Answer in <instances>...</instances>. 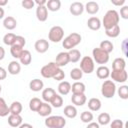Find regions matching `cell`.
Instances as JSON below:
<instances>
[{"label":"cell","instance_id":"cell-1","mask_svg":"<svg viewBox=\"0 0 128 128\" xmlns=\"http://www.w3.org/2000/svg\"><path fill=\"white\" fill-rule=\"evenodd\" d=\"M119 19H120V17H119L118 12L114 9H111V10H108L106 12V14L104 15L103 21L101 24L104 26L105 30H107V29H110V28L118 25Z\"/></svg>","mask_w":128,"mask_h":128},{"label":"cell","instance_id":"cell-2","mask_svg":"<svg viewBox=\"0 0 128 128\" xmlns=\"http://www.w3.org/2000/svg\"><path fill=\"white\" fill-rule=\"evenodd\" d=\"M81 35L79 33H76V32H73L71 34H69L67 37L64 38L63 42H62V45L65 49L67 50H71V49H74L75 46H77L78 44H80L81 42Z\"/></svg>","mask_w":128,"mask_h":128},{"label":"cell","instance_id":"cell-3","mask_svg":"<svg viewBox=\"0 0 128 128\" xmlns=\"http://www.w3.org/2000/svg\"><path fill=\"white\" fill-rule=\"evenodd\" d=\"M45 126L48 128H64L66 125V120L64 117L55 115V116H48L45 119Z\"/></svg>","mask_w":128,"mask_h":128},{"label":"cell","instance_id":"cell-4","mask_svg":"<svg viewBox=\"0 0 128 128\" xmlns=\"http://www.w3.org/2000/svg\"><path fill=\"white\" fill-rule=\"evenodd\" d=\"M116 93V85L112 80H105L101 86V94L105 98H112Z\"/></svg>","mask_w":128,"mask_h":128},{"label":"cell","instance_id":"cell-5","mask_svg":"<svg viewBox=\"0 0 128 128\" xmlns=\"http://www.w3.org/2000/svg\"><path fill=\"white\" fill-rule=\"evenodd\" d=\"M92 56H93V61L96 62L97 64L104 65L109 61V54L103 51L100 48H94L92 50Z\"/></svg>","mask_w":128,"mask_h":128},{"label":"cell","instance_id":"cell-6","mask_svg":"<svg viewBox=\"0 0 128 128\" xmlns=\"http://www.w3.org/2000/svg\"><path fill=\"white\" fill-rule=\"evenodd\" d=\"M63 36H64V30L61 26H58V25L53 26L48 33V38L53 43L60 42L63 39Z\"/></svg>","mask_w":128,"mask_h":128},{"label":"cell","instance_id":"cell-7","mask_svg":"<svg viewBox=\"0 0 128 128\" xmlns=\"http://www.w3.org/2000/svg\"><path fill=\"white\" fill-rule=\"evenodd\" d=\"M95 69L94 61L90 56H84L80 61V70L83 73L91 74Z\"/></svg>","mask_w":128,"mask_h":128},{"label":"cell","instance_id":"cell-8","mask_svg":"<svg viewBox=\"0 0 128 128\" xmlns=\"http://www.w3.org/2000/svg\"><path fill=\"white\" fill-rule=\"evenodd\" d=\"M58 69H59V67L56 65L55 62H49L48 64L44 65L41 68L40 73L44 78H53L54 75L57 73Z\"/></svg>","mask_w":128,"mask_h":128},{"label":"cell","instance_id":"cell-9","mask_svg":"<svg viewBox=\"0 0 128 128\" xmlns=\"http://www.w3.org/2000/svg\"><path fill=\"white\" fill-rule=\"evenodd\" d=\"M110 76L112 78V80H114L115 82H119V83H124L127 78H128V73L126 70H112V72L110 73Z\"/></svg>","mask_w":128,"mask_h":128},{"label":"cell","instance_id":"cell-10","mask_svg":"<svg viewBox=\"0 0 128 128\" xmlns=\"http://www.w3.org/2000/svg\"><path fill=\"white\" fill-rule=\"evenodd\" d=\"M69 62H70V60H69L68 52H60V53H58V55L56 56L55 63H56V65H57L59 68H60V67H63V66H66Z\"/></svg>","mask_w":128,"mask_h":128},{"label":"cell","instance_id":"cell-11","mask_svg":"<svg viewBox=\"0 0 128 128\" xmlns=\"http://www.w3.org/2000/svg\"><path fill=\"white\" fill-rule=\"evenodd\" d=\"M69 11H70V13L72 15L79 16L84 11V5L81 2H77V1L76 2H73V3H71V5L69 7Z\"/></svg>","mask_w":128,"mask_h":128},{"label":"cell","instance_id":"cell-12","mask_svg":"<svg viewBox=\"0 0 128 128\" xmlns=\"http://www.w3.org/2000/svg\"><path fill=\"white\" fill-rule=\"evenodd\" d=\"M34 48L38 53H45L49 49V42L46 39H39L35 42Z\"/></svg>","mask_w":128,"mask_h":128},{"label":"cell","instance_id":"cell-13","mask_svg":"<svg viewBox=\"0 0 128 128\" xmlns=\"http://www.w3.org/2000/svg\"><path fill=\"white\" fill-rule=\"evenodd\" d=\"M36 17L40 22H44L48 18V10L46 6H37L36 8Z\"/></svg>","mask_w":128,"mask_h":128},{"label":"cell","instance_id":"cell-14","mask_svg":"<svg viewBox=\"0 0 128 128\" xmlns=\"http://www.w3.org/2000/svg\"><path fill=\"white\" fill-rule=\"evenodd\" d=\"M101 25H102V24H101L100 19H99L98 17H95V16L90 17V18L88 19V21H87V26H88V28L91 29V30H93V31L99 30V29L101 28Z\"/></svg>","mask_w":128,"mask_h":128},{"label":"cell","instance_id":"cell-15","mask_svg":"<svg viewBox=\"0 0 128 128\" xmlns=\"http://www.w3.org/2000/svg\"><path fill=\"white\" fill-rule=\"evenodd\" d=\"M37 113L42 117H48L52 113V106L46 102H42L40 108L38 109Z\"/></svg>","mask_w":128,"mask_h":128},{"label":"cell","instance_id":"cell-16","mask_svg":"<svg viewBox=\"0 0 128 128\" xmlns=\"http://www.w3.org/2000/svg\"><path fill=\"white\" fill-rule=\"evenodd\" d=\"M96 75L99 79H107L110 76V70L107 66L101 65L96 69Z\"/></svg>","mask_w":128,"mask_h":128},{"label":"cell","instance_id":"cell-17","mask_svg":"<svg viewBox=\"0 0 128 128\" xmlns=\"http://www.w3.org/2000/svg\"><path fill=\"white\" fill-rule=\"evenodd\" d=\"M71 101L76 106H83L87 101V97L85 94H73L71 97Z\"/></svg>","mask_w":128,"mask_h":128},{"label":"cell","instance_id":"cell-18","mask_svg":"<svg viewBox=\"0 0 128 128\" xmlns=\"http://www.w3.org/2000/svg\"><path fill=\"white\" fill-rule=\"evenodd\" d=\"M84 9L86 10V12L88 14H91V15H94L96 14L98 11H99V5L97 2L95 1H89L86 3V5L84 6Z\"/></svg>","mask_w":128,"mask_h":128},{"label":"cell","instance_id":"cell-19","mask_svg":"<svg viewBox=\"0 0 128 128\" xmlns=\"http://www.w3.org/2000/svg\"><path fill=\"white\" fill-rule=\"evenodd\" d=\"M3 26L7 30H13L17 26V21L13 16H7L3 20Z\"/></svg>","mask_w":128,"mask_h":128},{"label":"cell","instance_id":"cell-20","mask_svg":"<svg viewBox=\"0 0 128 128\" xmlns=\"http://www.w3.org/2000/svg\"><path fill=\"white\" fill-rule=\"evenodd\" d=\"M43 87H44L43 81L40 80V79H38V78H35V79L31 80L30 83H29V88H30L32 91H34V92H39V91H41V90L43 89Z\"/></svg>","mask_w":128,"mask_h":128},{"label":"cell","instance_id":"cell-21","mask_svg":"<svg viewBox=\"0 0 128 128\" xmlns=\"http://www.w3.org/2000/svg\"><path fill=\"white\" fill-rule=\"evenodd\" d=\"M22 117L20 115H14V114H10L8 116V124L11 127H19L22 124Z\"/></svg>","mask_w":128,"mask_h":128},{"label":"cell","instance_id":"cell-22","mask_svg":"<svg viewBox=\"0 0 128 128\" xmlns=\"http://www.w3.org/2000/svg\"><path fill=\"white\" fill-rule=\"evenodd\" d=\"M19 60H20V63H21V64H23V65H25V66L29 65V64L31 63V61H32V55H31L30 51L24 49V50L22 51L20 57H19Z\"/></svg>","mask_w":128,"mask_h":128},{"label":"cell","instance_id":"cell-23","mask_svg":"<svg viewBox=\"0 0 128 128\" xmlns=\"http://www.w3.org/2000/svg\"><path fill=\"white\" fill-rule=\"evenodd\" d=\"M126 68V61L124 60V58L122 57H118L116 59H114L113 63H112V70H125Z\"/></svg>","mask_w":128,"mask_h":128},{"label":"cell","instance_id":"cell-24","mask_svg":"<svg viewBox=\"0 0 128 128\" xmlns=\"http://www.w3.org/2000/svg\"><path fill=\"white\" fill-rule=\"evenodd\" d=\"M59 95H67L71 91V84L68 81H61L58 85Z\"/></svg>","mask_w":128,"mask_h":128},{"label":"cell","instance_id":"cell-25","mask_svg":"<svg viewBox=\"0 0 128 128\" xmlns=\"http://www.w3.org/2000/svg\"><path fill=\"white\" fill-rule=\"evenodd\" d=\"M56 94V91L53 88H45L42 91V99L46 102V103H50V101L52 100V98L54 97V95Z\"/></svg>","mask_w":128,"mask_h":128},{"label":"cell","instance_id":"cell-26","mask_svg":"<svg viewBox=\"0 0 128 128\" xmlns=\"http://www.w3.org/2000/svg\"><path fill=\"white\" fill-rule=\"evenodd\" d=\"M21 71V65L17 61H11L8 64V73L11 75H17Z\"/></svg>","mask_w":128,"mask_h":128},{"label":"cell","instance_id":"cell-27","mask_svg":"<svg viewBox=\"0 0 128 128\" xmlns=\"http://www.w3.org/2000/svg\"><path fill=\"white\" fill-rule=\"evenodd\" d=\"M85 89H86L85 84L80 81H76L71 86V91L73 94H84Z\"/></svg>","mask_w":128,"mask_h":128},{"label":"cell","instance_id":"cell-28","mask_svg":"<svg viewBox=\"0 0 128 128\" xmlns=\"http://www.w3.org/2000/svg\"><path fill=\"white\" fill-rule=\"evenodd\" d=\"M61 7V1L60 0H48L46 3V8L49 11L56 12Z\"/></svg>","mask_w":128,"mask_h":128},{"label":"cell","instance_id":"cell-29","mask_svg":"<svg viewBox=\"0 0 128 128\" xmlns=\"http://www.w3.org/2000/svg\"><path fill=\"white\" fill-rule=\"evenodd\" d=\"M101 106H102V103L98 98H91L88 101V108L91 111H98L100 110Z\"/></svg>","mask_w":128,"mask_h":128},{"label":"cell","instance_id":"cell-30","mask_svg":"<svg viewBox=\"0 0 128 128\" xmlns=\"http://www.w3.org/2000/svg\"><path fill=\"white\" fill-rule=\"evenodd\" d=\"M22 104L19 101H14L11 103L9 110H10V114H14V115H20V113L22 112Z\"/></svg>","mask_w":128,"mask_h":128},{"label":"cell","instance_id":"cell-31","mask_svg":"<svg viewBox=\"0 0 128 128\" xmlns=\"http://www.w3.org/2000/svg\"><path fill=\"white\" fill-rule=\"evenodd\" d=\"M64 115L68 118H75L77 116V109L74 105H67L64 107Z\"/></svg>","mask_w":128,"mask_h":128},{"label":"cell","instance_id":"cell-32","mask_svg":"<svg viewBox=\"0 0 128 128\" xmlns=\"http://www.w3.org/2000/svg\"><path fill=\"white\" fill-rule=\"evenodd\" d=\"M68 55H69V60L72 63H76L80 60L81 57V52L78 49H71L68 50Z\"/></svg>","mask_w":128,"mask_h":128},{"label":"cell","instance_id":"cell-33","mask_svg":"<svg viewBox=\"0 0 128 128\" xmlns=\"http://www.w3.org/2000/svg\"><path fill=\"white\" fill-rule=\"evenodd\" d=\"M8 114H10L9 107L6 104V101L4 100V98L0 97V117L8 116Z\"/></svg>","mask_w":128,"mask_h":128},{"label":"cell","instance_id":"cell-34","mask_svg":"<svg viewBox=\"0 0 128 128\" xmlns=\"http://www.w3.org/2000/svg\"><path fill=\"white\" fill-rule=\"evenodd\" d=\"M99 48L109 54V53H111V52L113 51L114 45H113V43H112L111 41H109V40H103V41L100 43V47H99Z\"/></svg>","mask_w":128,"mask_h":128},{"label":"cell","instance_id":"cell-35","mask_svg":"<svg viewBox=\"0 0 128 128\" xmlns=\"http://www.w3.org/2000/svg\"><path fill=\"white\" fill-rule=\"evenodd\" d=\"M41 104H42V101H41L39 98L34 97V98H32V99L29 101V108H30V110H31V111L37 112V111H38V109L40 108Z\"/></svg>","mask_w":128,"mask_h":128},{"label":"cell","instance_id":"cell-36","mask_svg":"<svg viewBox=\"0 0 128 128\" xmlns=\"http://www.w3.org/2000/svg\"><path fill=\"white\" fill-rule=\"evenodd\" d=\"M50 105L52 107H55V108L62 107V105H63V98H62V96L56 93L54 95V97L52 98V100L50 101Z\"/></svg>","mask_w":128,"mask_h":128},{"label":"cell","instance_id":"cell-37","mask_svg":"<svg viewBox=\"0 0 128 128\" xmlns=\"http://www.w3.org/2000/svg\"><path fill=\"white\" fill-rule=\"evenodd\" d=\"M105 34L108 37H110V38H116V37H118L119 34H120V27H119V25H116V26H114V27H112L110 29L105 30Z\"/></svg>","mask_w":128,"mask_h":128},{"label":"cell","instance_id":"cell-38","mask_svg":"<svg viewBox=\"0 0 128 128\" xmlns=\"http://www.w3.org/2000/svg\"><path fill=\"white\" fill-rule=\"evenodd\" d=\"M111 121V117L107 112L100 113L98 116V124L99 125H107Z\"/></svg>","mask_w":128,"mask_h":128},{"label":"cell","instance_id":"cell-39","mask_svg":"<svg viewBox=\"0 0 128 128\" xmlns=\"http://www.w3.org/2000/svg\"><path fill=\"white\" fill-rule=\"evenodd\" d=\"M15 39H16V35L14 33H6L3 37V42L5 45H8V46H12L14 43H15Z\"/></svg>","mask_w":128,"mask_h":128},{"label":"cell","instance_id":"cell-40","mask_svg":"<svg viewBox=\"0 0 128 128\" xmlns=\"http://www.w3.org/2000/svg\"><path fill=\"white\" fill-rule=\"evenodd\" d=\"M80 119L83 123H90L93 120V114L90 111H83L80 115Z\"/></svg>","mask_w":128,"mask_h":128},{"label":"cell","instance_id":"cell-41","mask_svg":"<svg viewBox=\"0 0 128 128\" xmlns=\"http://www.w3.org/2000/svg\"><path fill=\"white\" fill-rule=\"evenodd\" d=\"M23 50L24 49L22 47H19V46H16V45H12L11 48H10V53H11L12 57H14L16 59H19V57H20V55H21Z\"/></svg>","mask_w":128,"mask_h":128},{"label":"cell","instance_id":"cell-42","mask_svg":"<svg viewBox=\"0 0 128 128\" xmlns=\"http://www.w3.org/2000/svg\"><path fill=\"white\" fill-rule=\"evenodd\" d=\"M83 76V72L80 70V68H73L71 71H70V77L73 79V80H80Z\"/></svg>","mask_w":128,"mask_h":128},{"label":"cell","instance_id":"cell-43","mask_svg":"<svg viewBox=\"0 0 128 128\" xmlns=\"http://www.w3.org/2000/svg\"><path fill=\"white\" fill-rule=\"evenodd\" d=\"M118 95L121 99L126 100L128 99V86L127 85H122L118 88Z\"/></svg>","mask_w":128,"mask_h":128},{"label":"cell","instance_id":"cell-44","mask_svg":"<svg viewBox=\"0 0 128 128\" xmlns=\"http://www.w3.org/2000/svg\"><path fill=\"white\" fill-rule=\"evenodd\" d=\"M25 44H26V39H25L23 36H16L15 43H14L13 45H16V46H19V47L24 48Z\"/></svg>","mask_w":128,"mask_h":128},{"label":"cell","instance_id":"cell-45","mask_svg":"<svg viewBox=\"0 0 128 128\" xmlns=\"http://www.w3.org/2000/svg\"><path fill=\"white\" fill-rule=\"evenodd\" d=\"M21 5H22L23 8L29 10V9H32V8L34 7L35 3H34L33 0H23V1L21 2Z\"/></svg>","mask_w":128,"mask_h":128},{"label":"cell","instance_id":"cell-46","mask_svg":"<svg viewBox=\"0 0 128 128\" xmlns=\"http://www.w3.org/2000/svg\"><path fill=\"white\" fill-rule=\"evenodd\" d=\"M64 78H65V73H64V71L61 68H59L58 71H57V73L54 75L53 79L56 80V81H62Z\"/></svg>","mask_w":128,"mask_h":128},{"label":"cell","instance_id":"cell-47","mask_svg":"<svg viewBox=\"0 0 128 128\" xmlns=\"http://www.w3.org/2000/svg\"><path fill=\"white\" fill-rule=\"evenodd\" d=\"M110 128H124V123L120 119H115L110 124Z\"/></svg>","mask_w":128,"mask_h":128},{"label":"cell","instance_id":"cell-48","mask_svg":"<svg viewBox=\"0 0 128 128\" xmlns=\"http://www.w3.org/2000/svg\"><path fill=\"white\" fill-rule=\"evenodd\" d=\"M120 16L123 19H128V6L123 5L120 9Z\"/></svg>","mask_w":128,"mask_h":128},{"label":"cell","instance_id":"cell-49","mask_svg":"<svg viewBox=\"0 0 128 128\" xmlns=\"http://www.w3.org/2000/svg\"><path fill=\"white\" fill-rule=\"evenodd\" d=\"M6 77H7V71L3 67H0V80H4Z\"/></svg>","mask_w":128,"mask_h":128},{"label":"cell","instance_id":"cell-50","mask_svg":"<svg viewBox=\"0 0 128 128\" xmlns=\"http://www.w3.org/2000/svg\"><path fill=\"white\" fill-rule=\"evenodd\" d=\"M111 3L116 6H123L125 4V0H111Z\"/></svg>","mask_w":128,"mask_h":128},{"label":"cell","instance_id":"cell-51","mask_svg":"<svg viewBox=\"0 0 128 128\" xmlns=\"http://www.w3.org/2000/svg\"><path fill=\"white\" fill-rule=\"evenodd\" d=\"M86 128H100V126H99V124L98 123H96V122H90V123H88V125H87V127Z\"/></svg>","mask_w":128,"mask_h":128},{"label":"cell","instance_id":"cell-52","mask_svg":"<svg viewBox=\"0 0 128 128\" xmlns=\"http://www.w3.org/2000/svg\"><path fill=\"white\" fill-rule=\"evenodd\" d=\"M34 3L37 4L38 6H46L47 1H46V0H35Z\"/></svg>","mask_w":128,"mask_h":128},{"label":"cell","instance_id":"cell-53","mask_svg":"<svg viewBox=\"0 0 128 128\" xmlns=\"http://www.w3.org/2000/svg\"><path fill=\"white\" fill-rule=\"evenodd\" d=\"M4 57H5V49L2 46H0V60H3Z\"/></svg>","mask_w":128,"mask_h":128},{"label":"cell","instance_id":"cell-54","mask_svg":"<svg viewBox=\"0 0 128 128\" xmlns=\"http://www.w3.org/2000/svg\"><path fill=\"white\" fill-rule=\"evenodd\" d=\"M18 128H33V126L29 123H22Z\"/></svg>","mask_w":128,"mask_h":128},{"label":"cell","instance_id":"cell-55","mask_svg":"<svg viewBox=\"0 0 128 128\" xmlns=\"http://www.w3.org/2000/svg\"><path fill=\"white\" fill-rule=\"evenodd\" d=\"M126 44H127V39H125L122 43V49H123V52L125 55H126Z\"/></svg>","mask_w":128,"mask_h":128},{"label":"cell","instance_id":"cell-56","mask_svg":"<svg viewBox=\"0 0 128 128\" xmlns=\"http://www.w3.org/2000/svg\"><path fill=\"white\" fill-rule=\"evenodd\" d=\"M4 14H5V11L2 7H0V19H2L4 17Z\"/></svg>","mask_w":128,"mask_h":128},{"label":"cell","instance_id":"cell-57","mask_svg":"<svg viewBox=\"0 0 128 128\" xmlns=\"http://www.w3.org/2000/svg\"><path fill=\"white\" fill-rule=\"evenodd\" d=\"M7 3H8V1H7V0H0V7L7 5Z\"/></svg>","mask_w":128,"mask_h":128},{"label":"cell","instance_id":"cell-58","mask_svg":"<svg viewBox=\"0 0 128 128\" xmlns=\"http://www.w3.org/2000/svg\"><path fill=\"white\" fill-rule=\"evenodd\" d=\"M1 91H2V87H1V85H0V93H1Z\"/></svg>","mask_w":128,"mask_h":128}]
</instances>
